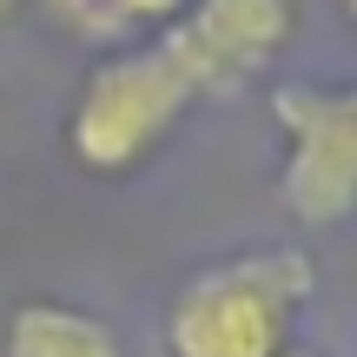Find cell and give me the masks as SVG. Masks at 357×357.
<instances>
[{"label": "cell", "instance_id": "cell-6", "mask_svg": "<svg viewBox=\"0 0 357 357\" xmlns=\"http://www.w3.org/2000/svg\"><path fill=\"white\" fill-rule=\"evenodd\" d=\"M192 0H47V13L66 26L73 40L100 53L119 47H146V40H166L178 20H185Z\"/></svg>", "mask_w": 357, "mask_h": 357}, {"label": "cell", "instance_id": "cell-2", "mask_svg": "<svg viewBox=\"0 0 357 357\" xmlns=\"http://www.w3.org/2000/svg\"><path fill=\"white\" fill-rule=\"evenodd\" d=\"M192 106H199V86L166 53V40L119 47L79 79L66 106V159L93 178H126L172 139V126Z\"/></svg>", "mask_w": 357, "mask_h": 357}, {"label": "cell", "instance_id": "cell-7", "mask_svg": "<svg viewBox=\"0 0 357 357\" xmlns=\"http://www.w3.org/2000/svg\"><path fill=\"white\" fill-rule=\"evenodd\" d=\"M20 7H26V0H0V33L13 26V13H20Z\"/></svg>", "mask_w": 357, "mask_h": 357}, {"label": "cell", "instance_id": "cell-4", "mask_svg": "<svg viewBox=\"0 0 357 357\" xmlns=\"http://www.w3.org/2000/svg\"><path fill=\"white\" fill-rule=\"evenodd\" d=\"M298 33V0H192L166 33V53L185 66L199 100H225L265 73Z\"/></svg>", "mask_w": 357, "mask_h": 357}, {"label": "cell", "instance_id": "cell-1", "mask_svg": "<svg viewBox=\"0 0 357 357\" xmlns=\"http://www.w3.org/2000/svg\"><path fill=\"white\" fill-rule=\"evenodd\" d=\"M311 291L318 265L291 245L199 265L166 305V357H284Z\"/></svg>", "mask_w": 357, "mask_h": 357}, {"label": "cell", "instance_id": "cell-3", "mask_svg": "<svg viewBox=\"0 0 357 357\" xmlns=\"http://www.w3.org/2000/svg\"><path fill=\"white\" fill-rule=\"evenodd\" d=\"M271 126H278V199L298 225H344L357 205V100L344 86H298L271 93Z\"/></svg>", "mask_w": 357, "mask_h": 357}, {"label": "cell", "instance_id": "cell-8", "mask_svg": "<svg viewBox=\"0 0 357 357\" xmlns=\"http://www.w3.org/2000/svg\"><path fill=\"white\" fill-rule=\"evenodd\" d=\"M284 357H324V351H311V344H291V351H284Z\"/></svg>", "mask_w": 357, "mask_h": 357}, {"label": "cell", "instance_id": "cell-5", "mask_svg": "<svg viewBox=\"0 0 357 357\" xmlns=\"http://www.w3.org/2000/svg\"><path fill=\"white\" fill-rule=\"evenodd\" d=\"M7 357H132V351L100 311L66 305V298H26L7 318Z\"/></svg>", "mask_w": 357, "mask_h": 357}]
</instances>
